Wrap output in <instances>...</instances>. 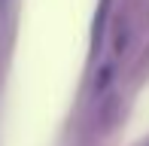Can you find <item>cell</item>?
<instances>
[{"label": "cell", "mask_w": 149, "mask_h": 146, "mask_svg": "<svg viewBox=\"0 0 149 146\" xmlns=\"http://www.w3.org/2000/svg\"><path fill=\"white\" fill-rule=\"evenodd\" d=\"M0 6H9V0H0Z\"/></svg>", "instance_id": "cell-1"}]
</instances>
